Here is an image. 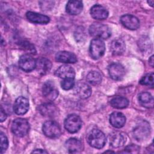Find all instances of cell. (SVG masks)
Instances as JSON below:
<instances>
[{
  "label": "cell",
  "mask_w": 154,
  "mask_h": 154,
  "mask_svg": "<svg viewBox=\"0 0 154 154\" xmlns=\"http://www.w3.org/2000/svg\"><path fill=\"white\" fill-rule=\"evenodd\" d=\"M90 34L99 39H107L111 35L109 28L104 24L94 23L89 28Z\"/></svg>",
  "instance_id": "6da1fadb"
},
{
  "label": "cell",
  "mask_w": 154,
  "mask_h": 154,
  "mask_svg": "<svg viewBox=\"0 0 154 154\" xmlns=\"http://www.w3.org/2000/svg\"><path fill=\"white\" fill-rule=\"evenodd\" d=\"M88 143L96 149L102 148L106 143V138L104 134L97 129H92L87 135Z\"/></svg>",
  "instance_id": "7a4b0ae2"
},
{
  "label": "cell",
  "mask_w": 154,
  "mask_h": 154,
  "mask_svg": "<svg viewBox=\"0 0 154 154\" xmlns=\"http://www.w3.org/2000/svg\"><path fill=\"white\" fill-rule=\"evenodd\" d=\"M29 130V124L24 119L18 118L13 120L11 124V131L17 137H23L28 134Z\"/></svg>",
  "instance_id": "3957f363"
},
{
  "label": "cell",
  "mask_w": 154,
  "mask_h": 154,
  "mask_svg": "<svg viewBox=\"0 0 154 154\" xmlns=\"http://www.w3.org/2000/svg\"><path fill=\"white\" fill-rule=\"evenodd\" d=\"M150 134V126L146 121H143L138 124L133 130L134 137L137 141L146 140Z\"/></svg>",
  "instance_id": "277c9868"
},
{
  "label": "cell",
  "mask_w": 154,
  "mask_h": 154,
  "mask_svg": "<svg viewBox=\"0 0 154 154\" xmlns=\"http://www.w3.org/2000/svg\"><path fill=\"white\" fill-rule=\"evenodd\" d=\"M105 51V43L101 39L94 38L91 41L89 52L92 58L94 60H97L101 58L103 55Z\"/></svg>",
  "instance_id": "5b68a950"
},
{
  "label": "cell",
  "mask_w": 154,
  "mask_h": 154,
  "mask_svg": "<svg viewBox=\"0 0 154 154\" xmlns=\"http://www.w3.org/2000/svg\"><path fill=\"white\" fill-rule=\"evenodd\" d=\"M42 130L46 137L51 138H58L61 134V128L59 124L53 120H49L45 122L43 125Z\"/></svg>",
  "instance_id": "8992f818"
},
{
  "label": "cell",
  "mask_w": 154,
  "mask_h": 154,
  "mask_svg": "<svg viewBox=\"0 0 154 154\" xmlns=\"http://www.w3.org/2000/svg\"><path fill=\"white\" fill-rule=\"evenodd\" d=\"M64 127L70 133L78 132L82 126V120L76 114L69 115L64 120Z\"/></svg>",
  "instance_id": "52a82bcc"
},
{
  "label": "cell",
  "mask_w": 154,
  "mask_h": 154,
  "mask_svg": "<svg viewBox=\"0 0 154 154\" xmlns=\"http://www.w3.org/2000/svg\"><path fill=\"white\" fill-rule=\"evenodd\" d=\"M110 77L116 81H120L123 79L125 75V70L123 66L117 63H111L108 68Z\"/></svg>",
  "instance_id": "ba28073f"
},
{
  "label": "cell",
  "mask_w": 154,
  "mask_h": 154,
  "mask_svg": "<svg viewBox=\"0 0 154 154\" xmlns=\"http://www.w3.org/2000/svg\"><path fill=\"white\" fill-rule=\"evenodd\" d=\"M36 60L28 54H24L20 56L19 60L20 68L26 72L32 71L35 68Z\"/></svg>",
  "instance_id": "9c48e42d"
},
{
  "label": "cell",
  "mask_w": 154,
  "mask_h": 154,
  "mask_svg": "<svg viewBox=\"0 0 154 154\" xmlns=\"http://www.w3.org/2000/svg\"><path fill=\"white\" fill-rule=\"evenodd\" d=\"M42 91L43 96L48 100H54L58 95V91L54 83L51 81H46L43 85Z\"/></svg>",
  "instance_id": "30bf717a"
},
{
  "label": "cell",
  "mask_w": 154,
  "mask_h": 154,
  "mask_svg": "<svg viewBox=\"0 0 154 154\" xmlns=\"http://www.w3.org/2000/svg\"><path fill=\"white\" fill-rule=\"evenodd\" d=\"M121 23L126 28L135 30L139 28L140 21L135 16L131 14H125L120 17Z\"/></svg>",
  "instance_id": "8fae6325"
},
{
  "label": "cell",
  "mask_w": 154,
  "mask_h": 154,
  "mask_svg": "<svg viewBox=\"0 0 154 154\" xmlns=\"http://www.w3.org/2000/svg\"><path fill=\"white\" fill-rule=\"evenodd\" d=\"M29 105V101L27 98L23 96H19L16 99L14 102L13 109L16 114L23 115L28 111Z\"/></svg>",
  "instance_id": "7c38bea8"
},
{
  "label": "cell",
  "mask_w": 154,
  "mask_h": 154,
  "mask_svg": "<svg viewBox=\"0 0 154 154\" xmlns=\"http://www.w3.org/2000/svg\"><path fill=\"white\" fill-rule=\"evenodd\" d=\"M38 111L42 116L49 117H55L58 114L57 107L51 102L41 104L38 106Z\"/></svg>",
  "instance_id": "4fadbf2b"
},
{
  "label": "cell",
  "mask_w": 154,
  "mask_h": 154,
  "mask_svg": "<svg viewBox=\"0 0 154 154\" xmlns=\"http://www.w3.org/2000/svg\"><path fill=\"white\" fill-rule=\"evenodd\" d=\"M74 92L79 97L87 99L91 94V88L87 84L79 82L74 87Z\"/></svg>",
  "instance_id": "5bb4252c"
},
{
  "label": "cell",
  "mask_w": 154,
  "mask_h": 154,
  "mask_svg": "<svg viewBox=\"0 0 154 154\" xmlns=\"http://www.w3.org/2000/svg\"><path fill=\"white\" fill-rule=\"evenodd\" d=\"M110 145L113 147H120L125 143L126 140V135L120 132H114L109 136Z\"/></svg>",
  "instance_id": "9a60e30c"
},
{
  "label": "cell",
  "mask_w": 154,
  "mask_h": 154,
  "mask_svg": "<svg viewBox=\"0 0 154 154\" xmlns=\"http://www.w3.org/2000/svg\"><path fill=\"white\" fill-rule=\"evenodd\" d=\"M52 63L48 59L44 57H40L36 60L35 69L40 74L46 75L50 71Z\"/></svg>",
  "instance_id": "2e32d148"
},
{
  "label": "cell",
  "mask_w": 154,
  "mask_h": 154,
  "mask_svg": "<svg viewBox=\"0 0 154 154\" xmlns=\"http://www.w3.org/2000/svg\"><path fill=\"white\" fill-rule=\"evenodd\" d=\"M65 146L69 153H79L83 150L82 143L75 138H70L65 143Z\"/></svg>",
  "instance_id": "e0dca14e"
},
{
  "label": "cell",
  "mask_w": 154,
  "mask_h": 154,
  "mask_svg": "<svg viewBox=\"0 0 154 154\" xmlns=\"http://www.w3.org/2000/svg\"><path fill=\"white\" fill-rule=\"evenodd\" d=\"M90 14L92 17L97 20H104L108 16V10L99 4L94 5L91 8Z\"/></svg>",
  "instance_id": "ac0fdd59"
},
{
  "label": "cell",
  "mask_w": 154,
  "mask_h": 154,
  "mask_svg": "<svg viewBox=\"0 0 154 154\" xmlns=\"http://www.w3.org/2000/svg\"><path fill=\"white\" fill-rule=\"evenodd\" d=\"M56 61L63 63H75L77 61L76 55L68 51H60L55 55Z\"/></svg>",
  "instance_id": "d6986e66"
},
{
  "label": "cell",
  "mask_w": 154,
  "mask_h": 154,
  "mask_svg": "<svg viewBox=\"0 0 154 154\" xmlns=\"http://www.w3.org/2000/svg\"><path fill=\"white\" fill-rule=\"evenodd\" d=\"M55 75L63 79L69 78L74 79L75 72L71 66L69 65H63L55 71Z\"/></svg>",
  "instance_id": "ffe728a7"
},
{
  "label": "cell",
  "mask_w": 154,
  "mask_h": 154,
  "mask_svg": "<svg viewBox=\"0 0 154 154\" xmlns=\"http://www.w3.org/2000/svg\"><path fill=\"white\" fill-rule=\"evenodd\" d=\"M26 16L30 22L37 24H46L50 20L48 16L32 11H28Z\"/></svg>",
  "instance_id": "44dd1931"
},
{
  "label": "cell",
  "mask_w": 154,
  "mask_h": 154,
  "mask_svg": "<svg viewBox=\"0 0 154 154\" xmlns=\"http://www.w3.org/2000/svg\"><path fill=\"white\" fill-rule=\"evenodd\" d=\"M111 125L116 128L123 127L126 123V117L123 114L120 112H112L109 116Z\"/></svg>",
  "instance_id": "7402d4cb"
},
{
  "label": "cell",
  "mask_w": 154,
  "mask_h": 154,
  "mask_svg": "<svg viewBox=\"0 0 154 154\" xmlns=\"http://www.w3.org/2000/svg\"><path fill=\"white\" fill-rule=\"evenodd\" d=\"M83 8V3L80 1H69L66 5V12L71 15L79 14Z\"/></svg>",
  "instance_id": "603a6c76"
},
{
  "label": "cell",
  "mask_w": 154,
  "mask_h": 154,
  "mask_svg": "<svg viewBox=\"0 0 154 154\" xmlns=\"http://www.w3.org/2000/svg\"><path fill=\"white\" fill-rule=\"evenodd\" d=\"M110 50L112 54L119 55L122 54L125 50V43L121 38L114 40L110 45Z\"/></svg>",
  "instance_id": "cb8c5ba5"
},
{
  "label": "cell",
  "mask_w": 154,
  "mask_h": 154,
  "mask_svg": "<svg viewBox=\"0 0 154 154\" xmlns=\"http://www.w3.org/2000/svg\"><path fill=\"white\" fill-rule=\"evenodd\" d=\"M110 104L114 108L123 109L128 106L129 101L124 97L116 96L111 100Z\"/></svg>",
  "instance_id": "d4e9b609"
},
{
  "label": "cell",
  "mask_w": 154,
  "mask_h": 154,
  "mask_svg": "<svg viewBox=\"0 0 154 154\" xmlns=\"http://www.w3.org/2000/svg\"><path fill=\"white\" fill-rule=\"evenodd\" d=\"M138 99L142 105L145 107L150 108L153 106V99L151 94L148 92H143L140 94Z\"/></svg>",
  "instance_id": "484cf974"
},
{
  "label": "cell",
  "mask_w": 154,
  "mask_h": 154,
  "mask_svg": "<svg viewBox=\"0 0 154 154\" xmlns=\"http://www.w3.org/2000/svg\"><path fill=\"white\" fill-rule=\"evenodd\" d=\"M86 79L88 82L90 84L93 85H96L101 82L102 76L98 72L91 71L87 74Z\"/></svg>",
  "instance_id": "4316f807"
},
{
  "label": "cell",
  "mask_w": 154,
  "mask_h": 154,
  "mask_svg": "<svg viewBox=\"0 0 154 154\" xmlns=\"http://www.w3.org/2000/svg\"><path fill=\"white\" fill-rule=\"evenodd\" d=\"M140 83L142 85L153 87V73H150L143 76L140 81Z\"/></svg>",
  "instance_id": "83f0119b"
},
{
  "label": "cell",
  "mask_w": 154,
  "mask_h": 154,
  "mask_svg": "<svg viewBox=\"0 0 154 154\" xmlns=\"http://www.w3.org/2000/svg\"><path fill=\"white\" fill-rule=\"evenodd\" d=\"M75 85V81L74 79L69 78L64 79L61 83V86L63 89L65 90H68L72 88Z\"/></svg>",
  "instance_id": "f1b7e54d"
},
{
  "label": "cell",
  "mask_w": 154,
  "mask_h": 154,
  "mask_svg": "<svg viewBox=\"0 0 154 154\" xmlns=\"http://www.w3.org/2000/svg\"><path fill=\"white\" fill-rule=\"evenodd\" d=\"M0 138H1V153H3L8 147V139L7 137L2 132H1L0 134Z\"/></svg>",
  "instance_id": "f546056e"
},
{
  "label": "cell",
  "mask_w": 154,
  "mask_h": 154,
  "mask_svg": "<svg viewBox=\"0 0 154 154\" xmlns=\"http://www.w3.org/2000/svg\"><path fill=\"white\" fill-rule=\"evenodd\" d=\"M85 32H84V29L82 27H79L78 28L76 31L75 32V38L76 40V41L79 42V41H82L83 39H85Z\"/></svg>",
  "instance_id": "4dcf8cb0"
},
{
  "label": "cell",
  "mask_w": 154,
  "mask_h": 154,
  "mask_svg": "<svg viewBox=\"0 0 154 154\" xmlns=\"http://www.w3.org/2000/svg\"><path fill=\"white\" fill-rule=\"evenodd\" d=\"M22 48L25 49V50L29 51V52H30V53L34 54V52H35L34 47L28 42H24L23 43H22Z\"/></svg>",
  "instance_id": "1f68e13d"
},
{
  "label": "cell",
  "mask_w": 154,
  "mask_h": 154,
  "mask_svg": "<svg viewBox=\"0 0 154 154\" xmlns=\"http://www.w3.org/2000/svg\"><path fill=\"white\" fill-rule=\"evenodd\" d=\"M139 147L136 146V145H134V144H131L129 145L128 146H127L125 149V152H128V153H132V150H134V152H136V150H138Z\"/></svg>",
  "instance_id": "d6a6232c"
},
{
  "label": "cell",
  "mask_w": 154,
  "mask_h": 154,
  "mask_svg": "<svg viewBox=\"0 0 154 154\" xmlns=\"http://www.w3.org/2000/svg\"><path fill=\"white\" fill-rule=\"evenodd\" d=\"M7 118V114L5 113L4 109H3V108L2 107V106H1V116H0V120L1 122H4Z\"/></svg>",
  "instance_id": "836d02e7"
},
{
  "label": "cell",
  "mask_w": 154,
  "mask_h": 154,
  "mask_svg": "<svg viewBox=\"0 0 154 154\" xmlns=\"http://www.w3.org/2000/svg\"><path fill=\"white\" fill-rule=\"evenodd\" d=\"M32 153H47L48 152L46 150H44L43 149H36L35 150H34L32 152Z\"/></svg>",
  "instance_id": "e575fe53"
},
{
  "label": "cell",
  "mask_w": 154,
  "mask_h": 154,
  "mask_svg": "<svg viewBox=\"0 0 154 154\" xmlns=\"http://www.w3.org/2000/svg\"><path fill=\"white\" fill-rule=\"evenodd\" d=\"M149 63L152 67H153V55L149 59Z\"/></svg>",
  "instance_id": "d590c367"
},
{
  "label": "cell",
  "mask_w": 154,
  "mask_h": 154,
  "mask_svg": "<svg viewBox=\"0 0 154 154\" xmlns=\"http://www.w3.org/2000/svg\"><path fill=\"white\" fill-rule=\"evenodd\" d=\"M147 2H148V4H149L150 5H151L152 7L153 6V0H152V1H148Z\"/></svg>",
  "instance_id": "8d00e7d4"
},
{
  "label": "cell",
  "mask_w": 154,
  "mask_h": 154,
  "mask_svg": "<svg viewBox=\"0 0 154 154\" xmlns=\"http://www.w3.org/2000/svg\"><path fill=\"white\" fill-rule=\"evenodd\" d=\"M105 152H114L113 151H110V150H109V151H106Z\"/></svg>",
  "instance_id": "74e56055"
}]
</instances>
